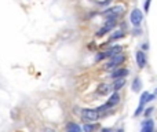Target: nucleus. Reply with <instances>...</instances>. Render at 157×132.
I'll return each instance as SVG.
<instances>
[{
	"label": "nucleus",
	"instance_id": "obj_1",
	"mask_svg": "<svg viewBox=\"0 0 157 132\" xmlns=\"http://www.w3.org/2000/svg\"><path fill=\"white\" fill-rule=\"evenodd\" d=\"M123 10H124L123 6H113V7L106 8V10L102 13V15L105 17L106 19H117L120 15H121Z\"/></svg>",
	"mask_w": 157,
	"mask_h": 132
},
{
	"label": "nucleus",
	"instance_id": "obj_2",
	"mask_svg": "<svg viewBox=\"0 0 157 132\" xmlns=\"http://www.w3.org/2000/svg\"><path fill=\"white\" fill-rule=\"evenodd\" d=\"M144 21V13H142L139 8H134L131 11V15H130V22L134 28H139Z\"/></svg>",
	"mask_w": 157,
	"mask_h": 132
},
{
	"label": "nucleus",
	"instance_id": "obj_3",
	"mask_svg": "<svg viewBox=\"0 0 157 132\" xmlns=\"http://www.w3.org/2000/svg\"><path fill=\"white\" fill-rule=\"evenodd\" d=\"M99 111L97 110V109H83V111H81V119L84 120V121H97L98 119H99Z\"/></svg>",
	"mask_w": 157,
	"mask_h": 132
},
{
	"label": "nucleus",
	"instance_id": "obj_4",
	"mask_svg": "<svg viewBox=\"0 0 157 132\" xmlns=\"http://www.w3.org/2000/svg\"><path fill=\"white\" fill-rule=\"evenodd\" d=\"M124 61H125V55H123L121 52H119V54L110 57L109 62L106 63V69H114L116 66H120L121 63H124Z\"/></svg>",
	"mask_w": 157,
	"mask_h": 132
},
{
	"label": "nucleus",
	"instance_id": "obj_5",
	"mask_svg": "<svg viewBox=\"0 0 157 132\" xmlns=\"http://www.w3.org/2000/svg\"><path fill=\"white\" fill-rule=\"evenodd\" d=\"M116 25H117V19H108V21L105 22V25H103V26L97 32V36L98 37H102V36L106 35L108 32L113 30L114 28H116Z\"/></svg>",
	"mask_w": 157,
	"mask_h": 132
},
{
	"label": "nucleus",
	"instance_id": "obj_6",
	"mask_svg": "<svg viewBox=\"0 0 157 132\" xmlns=\"http://www.w3.org/2000/svg\"><path fill=\"white\" fill-rule=\"evenodd\" d=\"M135 59H136V63H138V67H139V69H144V67L146 66V63H147V57H146V54H145V51H142V50L136 51Z\"/></svg>",
	"mask_w": 157,
	"mask_h": 132
},
{
	"label": "nucleus",
	"instance_id": "obj_7",
	"mask_svg": "<svg viewBox=\"0 0 157 132\" xmlns=\"http://www.w3.org/2000/svg\"><path fill=\"white\" fill-rule=\"evenodd\" d=\"M128 73H130L128 69H125V67H119V69H116L113 73H112L110 77L113 78V80H117V78H125L128 76Z\"/></svg>",
	"mask_w": 157,
	"mask_h": 132
},
{
	"label": "nucleus",
	"instance_id": "obj_8",
	"mask_svg": "<svg viewBox=\"0 0 157 132\" xmlns=\"http://www.w3.org/2000/svg\"><path fill=\"white\" fill-rule=\"evenodd\" d=\"M155 130V123H153V120H146V121L142 123V130L141 132H153Z\"/></svg>",
	"mask_w": 157,
	"mask_h": 132
},
{
	"label": "nucleus",
	"instance_id": "obj_9",
	"mask_svg": "<svg viewBox=\"0 0 157 132\" xmlns=\"http://www.w3.org/2000/svg\"><path fill=\"white\" fill-rule=\"evenodd\" d=\"M155 98V94H149V92H142L141 95V100H139V106H145L146 102H150Z\"/></svg>",
	"mask_w": 157,
	"mask_h": 132
},
{
	"label": "nucleus",
	"instance_id": "obj_10",
	"mask_svg": "<svg viewBox=\"0 0 157 132\" xmlns=\"http://www.w3.org/2000/svg\"><path fill=\"white\" fill-rule=\"evenodd\" d=\"M119 100H120V95L117 94V92H114V94L112 95L110 98H109V100H108V103H106V106H108V107H113V106H116L117 103H119Z\"/></svg>",
	"mask_w": 157,
	"mask_h": 132
},
{
	"label": "nucleus",
	"instance_id": "obj_11",
	"mask_svg": "<svg viewBox=\"0 0 157 132\" xmlns=\"http://www.w3.org/2000/svg\"><path fill=\"white\" fill-rule=\"evenodd\" d=\"M121 50H123L121 46H113V47H110L109 50H106L105 52H106V55H108V58H110V57H113V55L121 52Z\"/></svg>",
	"mask_w": 157,
	"mask_h": 132
},
{
	"label": "nucleus",
	"instance_id": "obj_12",
	"mask_svg": "<svg viewBox=\"0 0 157 132\" xmlns=\"http://www.w3.org/2000/svg\"><path fill=\"white\" fill-rule=\"evenodd\" d=\"M124 85H125V78H117V80H114L113 85H112V89H113V91H119V89H121Z\"/></svg>",
	"mask_w": 157,
	"mask_h": 132
},
{
	"label": "nucleus",
	"instance_id": "obj_13",
	"mask_svg": "<svg viewBox=\"0 0 157 132\" xmlns=\"http://www.w3.org/2000/svg\"><path fill=\"white\" fill-rule=\"evenodd\" d=\"M131 87H132V91L134 92H139V91H141V89H142V81H141V78L136 77L135 80L132 81V85H131Z\"/></svg>",
	"mask_w": 157,
	"mask_h": 132
},
{
	"label": "nucleus",
	"instance_id": "obj_14",
	"mask_svg": "<svg viewBox=\"0 0 157 132\" xmlns=\"http://www.w3.org/2000/svg\"><path fill=\"white\" fill-rule=\"evenodd\" d=\"M110 85H108V84H101L99 88H98V92H99L101 95H106L109 91H110Z\"/></svg>",
	"mask_w": 157,
	"mask_h": 132
},
{
	"label": "nucleus",
	"instance_id": "obj_15",
	"mask_svg": "<svg viewBox=\"0 0 157 132\" xmlns=\"http://www.w3.org/2000/svg\"><path fill=\"white\" fill-rule=\"evenodd\" d=\"M123 37H124V32H123V30H116V32L112 35V37H110V40H109V41L119 40V39H123Z\"/></svg>",
	"mask_w": 157,
	"mask_h": 132
},
{
	"label": "nucleus",
	"instance_id": "obj_16",
	"mask_svg": "<svg viewBox=\"0 0 157 132\" xmlns=\"http://www.w3.org/2000/svg\"><path fill=\"white\" fill-rule=\"evenodd\" d=\"M68 132H81V128L75 123H71L68 124Z\"/></svg>",
	"mask_w": 157,
	"mask_h": 132
},
{
	"label": "nucleus",
	"instance_id": "obj_17",
	"mask_svg": "<svg viewBox=\"0 0 157 132\" xmlns=\"http://www.w3.org/2000/svg\"><path fill=\"white\" fill-rule=\"evenodd\" d=\"M95 127H97V125H94V124H92V125L86 124V125L83 127V130H84V132H92V131L95 130Z\"/></svg>",
	"mask_w": 157,
	"mask_h": 132
},
{
	"label": "nucleus",
	"instance_id": "obj_18",
	"mask_svg": "<svg viewBox=\"0 0 157 132\" xmlns=\"http://www.w3.org/2000/svg\"><path fill=\"white\" fill-rule=\"evenodd\" d=\"M105 58H108L106 52H105V51H103V52H99V54H98V57H97V62H101V61H103Z\"/></svg>",
	"mask_w": 157,
	"mask_h": 132
},
{
	"label": "nucleus",
	"instance_id": "obj_19",
	"mask_svg": "<svg viewBox=\"0 0 157 132\" xmlns=\"http://www.w3.org/2000/svg\"><path fill=\"white\" fill-rule=\"evenodd\" d=\"M150 4H152V0H145V4H144V10H145V13H149Z\"/></svg>",
	"mask_w": 157,
	"mask_h": 132
},
{
	"label": "nucleus",
	"instance_id": "obj_20",
	"mask_svg": "<svg viewBox=\"0 0 157 132\" xmlns=\"http://www.w3.org/2000/svg\"><path fill=\"white\" fill-rule=\"evenodd\" d=\"M141 33H142L141 28H134V35H141Z\"/></svg>",
	"mask_w": 157,
	"mask_h": 132
},
{
	"label": "nucleus",
	"instance_id": "obj_21",
	"mask_svg": "<svg viewBox=\"0 0 157 132\" xmlns=\"http://www.w3.org/2000/svg\"><path fill=\"white\" fill-rule=\"evenodd\" d=\"M152 110H153V109H152V107L146 109V111H145V114H146V116H149V114H150V113H152Z\"/></svg>",
	"mask_w": 157,
	"mask_h": 132
},
{
	"label": "nucleus",
	"instance_id": "obj_22",
	"mask_svg": "<svg viewBox=\"0 0 157 132\" xmlns=\"http://www.w3.org/2000/svg\"><path fill=\"white\" fill-rule=\"evenodd\" d=\"M142 48H144V51H145V50H147V48H149V46H147L146 43H144V46H142Z\"/></svg>",
	"mask_w": 157,
	"mask_h": 132
},
{
	"label": "nucleus",
	"instance_id": "obj_23",
	"mask_svg": "<svg viewBox=\"0 0 157 132\" xmlns=\"http://www.w3.org/2000/svg\"><path fill=\"white\" fill-rule=\"evenodd\" d=\"M102 132H110V130H109V128H106V130L103 128V131H102Z\"/></svg>",
	"mask_w": 157,
	"mask_h": 132
},
{
	"label": "nucleus",
	"instance_id": "obj_24",
	"mask_svg": "<svg viewBox=\"0 0 157 132\" xmlns=\"http://www.w3.org/2000/svg\"><path fill=\"white\" fill-rule=\"evenodd\" d=\"M46 132H54L52 130H48V128H46Z\"/></svg>",
	"mask_w": 157,
	"mask_h": 132
}]
</instances>
